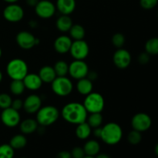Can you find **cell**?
Wrapping results in <instances>:
<instances>
[{
	"label": "cell",
	"instance_id": "obj_1",
	"mask_svg": "<svg viewBox=\"0 0 158 158\" xmlns=\"http://www.w3.org/2000/svg\"><path fill=\"white\" fill-rule=\"evenodd\" d=\"M61 116L67 123L78 125L86 121L88 112L83 103L70 102L63 106L61 110Z\"/></svg>",
	"mask_w": 158,
	"mask_h": 158
},
{
	"label": "cell",
	"instance_id": "obj_2",
	"mask_svg": "<svg viewBox=\"0 0 158 158\" xmlns=\"http://www.w3.org/2000/svg\"><path fill=\"white\" fill-rule=\"evenodd\" d=\"M123 137V130L117 123L110 122L102 127L100 139L107 145H116Z\"/></svg>",
	"mask_w": 158,
	"mask_h": 158
},
{
	"label": "cell",
	"instance_id": "obj_3",
	"mask_svg": "<svg viewBox=\"0 0 158 158\" xmlns=\"http://www.w3.org/2000/svg\"><path fill=\"white\" fill-rule=\"evenodd\" d=\"M60 117V111L54 106H42L36 113V121L41 127H48L53 124Z\"/></svg>",
	"mask_w": 158,
	"mask_h": 158
},
{
	"label": "cell",
	"instance_id": "obj_4",
	"mask_svg": "<svg viewBox=\"0 0 158 158\" xmlns=\"http://www.w3.org/2000/svg\"><path fill=\"white\" fill-rule=\"evenodd\" d=\"M6 73L12 80H23L29 73V68L25 60L15 58L8 63L6 66Z\"/></svg>",
	"mask_w": 158,
	"mask_h": 158
},
{
	"label": "cell",
	"instance_id": "obj_5",
	"mask_svg": "<svg viewBox=\"0 0 158 158\" xmlns=\"http://www.w3.org/2000/svg\"><path fill=\"white\" fill-rule=\"evenodd\" d=\"M83 104L89 114L101 113L104 109L105 100L100 94L92 92L86 96Z\"/></svg>",
	"mask_w": 158,
	"mask_h": 158
},
{
	"label": "cell",
	"instance_id": "obj_6",
	"mask_svg": "<svg viewBox=\"0 0 158 158\" xmlns=\"http://www.w3.org/2000/svg\"><path fill=\"white\" fill-rule=\"evenodd\" d=\"M52 90L59 97H66L72 93L73 85L70 79L66 77H56L51 83Z\"/></svg>",
	"mask_w": 158,
	"mask_h": 158
},
{
	"label": "cell",
	"instance_id": "obj_7",
	"mask_svg": "<svg viewBox=\"0 0 158 158\" xmlns=\"http://www.w3.org/2000/svg\"><path fill=\"white\" fill-rule=\"evenodd\" d=\"M89 47L85 40H74L72 43L69 53L76 60H84L88 56Z\"/></svg>",
	"mask_w": 158,
	"mask_h": 158
},
{
	"label": "cell",
	"instance_id": "obj_8",
	"mask_svg": "<svg viewBox=\"0 0 158 158\" xmlns=\"http://www.w3.org/2000/svg\"><path fill=\"white\" fill-rule=\"evenodd\" d=\"M24 9L16 3H12L6 6L3 10V17L10 23H18L23 19Z\"/></svg>",
	"mask_w": 158,
	"mask_h": 158
},
{
	"label": "cell",
	"instance_id": "obj_9",
	"mask_svg": "<svg viewBox=\"0 0 158 158\" xmlns=\"http://www.w3.org/2000/svg\"><path fill=\"white\" fill-rule=\"evenodd\" d=\"M89 66L83 60H74L69 65V73L74 80H79L87 77L89 73Z\"/></svg>",
	"mask_w": 158,
	"mask_h": 158
},
{
	"label": "cell",
	"instance_id": "obj_10",
	"mask_svg": "<svg viewBox=\"0 0 158 158\" xmlns=\"http://www.w3.org/2000/svg\"><path fill=\"white\" fill-rule=\"evenodd\" d=\"M56 8V5H54L49 0H41L39 1L36 6H35V14L40 18L43 19H50L55 15Z\"/></svg>",
	"mask_w": 158,
	"mask_h": 158
},
{
	"label": "cell",
	"instance_id": "obj_11",
	"mask_svg": "<svg viewBox=\"0 0 158 158\" xmlns=\"http://www.w3.org/2000/svg\"><path fill=\"white\" fill-rule=\"evenodd\" d=\"M16 43L21 49L29 50L39 44L40 40L28 31H21L16 35Z\"/></svg>",
	"mask_w": 158,
	"mask_h": 158
},
{
	"label": "cell",
	"instance_id": "obj_12",
	"mask_svg": "<svg viewBox=\"0 0 158 158\" xmlns=\"http://www.w3.org/2000/svg\"><path fill=\"white\" fill-rule=\"evenodd\" d=\"M152 124V120L148 114L145 113H138L133 117L131 120V126L133 130L144 132L151 128Z\"/></svg>",
	"mask_w": 158,
	"mask_h": 158
},
{
	"label": "cell",
	"instance_id": "obj_13",
	"mask_svg": "<svg viewBox=\"0 0 158 158\" xmlns=\"http://www.w3.org/2000/svg\"><path fill=\"white\" fill-rule=\"evenodd\" d=\"M1 120L5 126L8 127H15L21 122L19 112L12 107L2 110L1 114Z\"/></svg>",
	"mask_w": 158,
	"mask_h": 158
},
{
	"label": "cell",
	"instance_id": "obj_14",
	"mask_svg": "<svg viewBox=\"0 0 158 158\" xmlns=\"http://www.w3.org/2000/svg\"><path fill=\"white\" fill-rule=\"evenodd\" d=\"M131 60L132 57L131 52L123 48L117 49L113 56V62L114 65L121 69L127 68L131 64Z\"/></svg>",
	"mask_w": 158,
	"mask_h": 158
},
{
	"label": "cell",
	"instance_id": "obj_15",
	"mask_svg": "<svg viewBox=\"0 0 158 158\" xmlns=\"http://www.w3.org/2000/svg\"><path fill=\"white\" fill-rule=\"evenodd\" d=\"M42 107V99L37 94H30L23 101V109L28 114H35Z\"/></svg>",
	"mask_w": 158,
	"mask_h": 158
},
{
	"label": "cell",
	"instance_id": "obj_16",
	"mask_svg": "<svg viewBox=\"0 0 158 158\" xmlns=\"http://www.w3.org/2000/svg\"><path fill=\"white\" fill-rule=\"evenodd\" d=\"M72 39L67 35H60L54 41V49L60 54H65L69 52L72 46Z\"/></svg>",
	"mask_w": 158,
	"mask_h": 158
},
{
	"label": "cell",
	"instance_id": "obj_17",
	"mask_svg": "<svg viewBox=\"0 0 158 158\" xmlns=\"http://www.w3.org/2000/svg\"><path fill=\"white\" fill-rule=\"evenodd\" d=\"M23 81L26 89H28L32 91H35L40 89L42 87L43 83L38 74L29 73L24 77Z\"/></svg>",
	"mask_w": 158,
	"mask_h": 158
},
{
	"label": "cell",
	"instance_id": "obj_18",
	"mask_svg": "<svg viewBox=\"0 0 158 158\" xmlns=\"http://www.w3.org/2000/svg\"><path fill=\"white\" fill-rule=\"evenodd\" d=\"M77 6L76 0H56V8L62 15H69L74 12Z\"/></svg>",
	"mask_w": 158,
	"mask_h": 158
},
{
	"label": "cell",
	"instance_id": "obj_19",
	"mask_svg": "<svg viewBox=\"0 0 158 158\" xmlns=\"http://www.w3.org/2000/svg\"><path fill=\"white\" fill-rule=\"evenodd\" d=\"M19 127L22 134L28 135V134H32L38 130L39 124L36 120L28 118L20 122Z\"/></svg>",
	"mask_w": 158,
	"mask_h": 158
},
{
	"label": "cell",
	"instance_id": "obj_20",
	"mask_svg": "<svg viewBox=\"0 0 158 158\" xmlns=\"http://www.w3.org/2000/svg\"><path fill=\"white\" fill-rule=\"evenodd\" d=\"M38 75L40 76L43 83H51L57 77L53 66H43L39 71Z\"/></svg>",
	"mask_w": 158,
	"mask_h": 158
},
{
	"label": "cell",
	"instance_id": "obj_21",
	"mask_svg": "<svg viewBox=\"0 0 158 158\" xmlns=\"http://www.w3.org/2000/svg\"><path fill=\"white\" fill-rule=\"evenodd\" d=\"M94 89V85H93V81H91L87 77L80 79L78 80L77 83V89L79 94L81 95L86 96L93 92Z\"/></svg>",
	"mask_w": 158,
	"mask_h": 158
},
{
	"label": "cell",
	"instance_id": "obj_22",
	"mask_svg": "<svg viewBox=\"0 0 158 158\" xmlns=\"http://www.w3.org/2000/svg\"><path fill=\"white\" fill-rule=\"evenodd\" d=\"M73 25L72 19L68 15H62L57 19L56 26L57 29L62 32H69L72 26Z\"/></svg>",
	"mask_w": 158,
	"mask_h": 158
},
{
	"label": "cell",
	"instance_id": "obj_23",
	"mask_svg": "<svg viewBox=\"0 0 158 158\" xmlns=\"http://www.w3.org/2000/svg\"><path fill=\"white\" fill-rule=\"evenodd\" d=\"M91 132H92V128L86 121L77 125L75 134L77 138L80 140H86L90 136Z\"/></svg>",
	"mask_w": 158,
	"mask_h": 158
},
{
	"label": "cell",
	"instance_id": "obj_24",
	"mask_svg": "<svg viewBox=\"0 0 158 158\" xmlns=\"http://www.w3.org/2000/svg\"><path fill=\"white\" fill-rule=\"evenodd\" d=\"M85 154L87 156H92L95 157L100 153V145L98 141L95 140H89L85 143L83 146Z\"/></svg>",
	"mask_w": 158,
	"mask_h": 158
},
{
	"label": "cell",
	"instance_id": "obj_25",
	"mask_svg": "<svg viewBox=\"0 0 158 158\" xmlns=\"http://www.w3.org/2000/svg\"><path fill=\"white\" fill-rule=\"evenodd\" d=\"M9 144L14 150L23 149L27 144V139L23 134H16L11 138Z\"/></svg>",
	"mask_w": 158,
	"mask_h": 158
},
{
	"label": "cell",
	"instance_id": "obj_26",
	"mask_svg": "<svg viewBox=\"0 0 158 158\" xmlns=\"http://www.w3.org/2000/svg\"><path fill=\"white\" fill-rule=\"evenodd\" d=\"M70 38L74 40H83L86 35V31L84 27L81 25L75 24L73 25L71 29L69 31Z\"/></svg>",
	"mask_w": 158,
	"mask_h": 158
},
{
	"label": "cell",
	"instance_id": "obj_27",
	"mask_svg": "<svg viewBox=\"0 0 158 158\" xmlns=\"http://www.w3.org/2000/svg\"><path fill=\"white\" fill-rule=\"evenodd\" d=\"M57 77H66L69 73V64L64 60H59L53 66Z\"/></svg>",
	"mask_w": 158,
	"mask_h": 158
},
{
	"label": "cell",
	"instance_id": "obj_28",
	"mask_svg": "<svg viewBox=\"0 0 158 158\" xmlns=\"http://www.w3.org/2000/svg\"><path fill=\"white\" fill-rule=\"evenodd\" d=\"M9 89H10L11 93L13 95L19 96L24 93L26 87H25V85L23 83V80H14L11 82Z\"/></svg>",
	"mask_w": 158,
	"mask_h": 158
},
{
	"label": "cell",
	"instance_id": "obj_29",
	"mask_svg": "<svg viewBox=\"0 0 158 158\" xmlns=\"http://www.w3.org/2000/svg\"><path fill=\"white\" fill-rule=\"evenodd\" d=\"M145 52L149 55H157L158 54V37H154L145 43Z\"/></svg>",
	"mask_w": 158,
	"mask_h": 158
},
{
	"label": "cell",
	"instance_id": "obj_30",
	"mask_svg": "<svg viewBox=\"0 0 158 158\" xmlns=\"http://www.w3.org/2000/svg\"><path fill=\"white\" fill-rule=\"evenodd\" d=\"M86 120L91 128H97L101 126L103 123V116L101 115V113L90 114V115L87 117Z\"/></svg>",
	"mask_w": 158,
	"mask_h": 158
},
{
	"label": "cell",
	"instance_id": "obj_31",
	"mask_svg": "<svg viewBox=\"0 0 158 158\" xmlns=\"http://www.w3.org/2000/svg\"><path fill=\"white\" fill-rule=\"evenodd\" d=\"M15 150L10 146V144L0 145V158H13Z\"/></svg>",
	"mask_w": 158,
	"mask_h": 158
},
{
	"label": "cell",
	"instance_id": "obj_32",
	"mask_svg": "<svg viewBox=\"0 0 158 158\" xmlns=\"http://www.w3.org/2000/svg\"><path fill=\"white\" fill-rule=\"evenodd\" d=\"M142 140V135L141 133L139 131L133 130L129 133L127 136V140L132 145H137L140 143Z\"/></svg>",
	"mask_w": 158,
	"mask_h": 158
},
{
	"label": "cell",
	"instance_id": "obj_33",
	"mask_svg": "<svg viewBox=\"0 0 158 158\" xmlns=\"http://www.w3.org/2000/svg\"><path fill=\"white\" fill-rule=\"evenodd\" d=\"M125 36L123 35V34L120 33V32H117L115 33L112 37V43L116 48L117 49H120L122 48L125 44Z\"/></svg>",
	"mask_w": 158,
	"mask_h": 158
},
{
	"label": "cell",
	"instance_id": "obj_34",
	"mask_svg": "<svg viewBox=\"0 0 158 158\" xmlns=\"http://www.w3.org/2000/svg\"><path fill=\"white\" fill-rule=\"evenodd\" d=\"M12 103V99L9 94H0V108L2 110L11 107Z\"/></svg>",
	"mask_w": 158,
	"mask_h": 158
},
{
	"label": "cell",
	"instance_id": "obj_35",
	"mask_svg": "<svg viewBox=\"0 0 158 158\" xmlns=\"http://www.w3.org/2000/svg\"><path fill=\"white\" fill-rule=\"evenodd\" d=\"M158 0H140V4L143 9H151L157 6Z\"/></svg>",
	"mask_w": 158,
	"mask_h": 158
},
{
	"label": "cell",
	"instance_id": "obj_36",
	"mask_svg": "<svg viewBox=\"0 0 158 158\" xmlns=\"http://www.w3.org/2000/svg\"><path fill=\"white\" fill-rule=\"evenodd\" d=\"M70 153L72 158H83L86 156L84 150L80 147H75Z\"/></svg>",
	"mask_w": 158,
	"mask_h": 158
},
{
	"label": "cell",
	"instance_id": "obj_37",
	"mask_svg": "<svg viewBox=\"0 0 158 158\" xmlns=\"http://www.w3.org/2000/svg\"><path fill=\"white\" fill-rule=\"evenodd\" d=\"M150 56L147 52H142L138 56V62L142 65H145L150 61Z\"/></svg>",
	"mask_w": 158,
	"mask_h": 158
},
{
	"label": "cell",
	"instance_id": "obj_38",
	"mask_svg": "<svg viewBox=\"0 0 158 158\" xmlns=\"http://www.w3.org/2000/svg\"><path fill=\"white\" fill-rule=\"evenodd\" d=\"M11 107L19 111L20 110H22L23 108V101L22 100H20V99H15V100H12Z\"/></svg>",
	"mask_w": 158,
	"mask_h": 158
},
{
	"label": "cell",
	"instance_id": "obj_39",
	"mask_svg": "<svg viewBox=\"0 0 158 158\" xmlns=\"http://www.w3.org/2000/svg\"><path fill=\"white\" fill-rule=\"evenodd\" d=\"M56 158H72V156H71V153L69 151H63L58 153Z\"/></svg>",
	"mask_w": 158,
	"mask_h": 158
},
{
	"label": "cell",
	"instance_id": "obj_40",
	"mask_svg": "<svg viewBox=\"0 0 158 158\" xmlns=\"http://www.w3.org/2000/svg\"><path fill=\"white\" fill-rule=\"evenodd\" d=\"M87 77L88 79H89L91 81H94V80H97V77H98V75H97V73L95 71H89V73H88L87 74V77Z\"/></svg>",
	"mask_w": 158,
	"mask_h": 158
},
{
	"label": "cell",
	"instance_id": "obj_41",
	"mask_svg": "<svg viewBox=\"0 0 158 158\" xmlns=\"http://www.w3.org/2000/svg\"><path fill=\"white\" fill-rule=\"evenodd\" d=\"M101 132H102V127H99L94 128V135L96 137L100 138V136H101Z\"/></svg>",
	"mask_w": 158,
	"mask_h": 158
},
{
	"label": "cell",
	"instance_id": "obj_42",
	"mask_svg": "<svg viewBox=\"0 0 158 158\" xmlns=\"http://www.w3.org/2000/svg\"><path fill=\"white\" fill-rule=\"evenodd\" d=\"M39 1H40V0H26V2L29 6L35 8V6H36L37 3L39 2Z\"/></svg>",
	"mask_w": 158,
	"mask_h": 158
},
{
	"label": "cell",
	"instance_id": "obj_43",
	"mask_svg": "<svg viewBox=\"0 0 158 158\" xmlns=\"http://www.w3.org/2000/svg\"><path fill=\"white\" fill-rule=\"evenodd\" d=\"M95 158H110V157L106 154H98Z\"/></svg>",
	"mask_w": 158,
	"mask_h": 158
},
{
	"label": "cell",
	"instance_id": "obj_44",
	"mask_svg": "<svg viewBox=\"0 0 158 158\" xmlns=\"http://www.w3.org/2000/svg\"><path fill=\"white\" fill-rule=\"evenodd\" d=\"M29 26L32 28H35L37 26V22L36 21H34V20H32L29 23Z\"/></svg>",
	"mask_w": 158,
	"mask_h": 158
},
{
	"label": "cell",
	"instance_id": "obj_45",
	"mask_svg": "<svg viewBox=\"0 0 158 158\" xmlns=\"http://www.w3.org/2000/svg\"><path fill=\"white\" fill-rule=\"evenodd\" d=\"M3 1H5L6 2L9 3V4H12V3H16L17 2L19 1V0H3Z\"/></svg>",
	"mask_w": 158,
	"mask_h": 158
},
{
	"label": "cell",
	"instance_id": "obj_46",
	"mask_svg": "<svg viewBox=\"0 0 158 158\" xmlns=\"http://www.w3.org/2000/svg\"><path fill=\"white\" fill-rule=\"evenodd\" d=\"M155 154H157V156L158 157V143H157V144L156 145V147H155Z\"/></svg>",
	"mask_w": 158,
	"mask_h": 158
},
{
	"label": "cell",
	"instance_id": "obj_47",
	"mask_svg": "<svg viewBox=\"0 0 158 158\" xmlns=\"http://www.w3.org/2000/svg\"><path fill=\"white\" fill-rule=\"evenodd\" d=\"M2 77H3V76H2V72H1V70H0V83H1L2 80Z\"/></svg>",
	"mask_w": 158,
	"mask_h": 158
},
{
	"label": "cell",
	"instance_id": "obj_48",
	"mask_svg": "<svg viewBox=\"0 0 158 158\" xmlns=\"http://www.w3.org/2000/svg\"><path fill=\"white\" fill-rule=\"evenodd\" d=\"M83 158H95V157H92V156H87V155H86Z\"/></svg>",
	"mask_w": 158,
	"mask_h": 158
},
{
	"label": "cell",
	"instance_id": "obj_49",
	"mask_svg": "<svg viewBox=\"0 0 158 158\" xmlns=\"http://www.w3.org/2000/svg\"><path fill=\"white\" fill-rule=\"evenodd\" d=\"M2 49H1V47H0V58H1V56H2Z\"/></svg>",
	"mask_w": 158,
	"mask_h": 158
},
{
	"label": "cell",
	"instance_id": "obj_50",
	"mask_svg": "<svg viewBox=\"0 0 158 158\" xmlns=\"http://www.w3.org/2000/svg\"><path fill=\"white\" fill-rule=\"evenodd\" d=\"M21 158H26V157H21Z\"/></svg>",
	"mask_w": 158,
	"mask_h": 158
},
{
	"label": "cell",
	"instance_id": "obj_51",
	"mask_svg": "<svg viewBox=\"0 0 158 158\" xmlns=\"http://www.w3.org/2000/svg\"><path fill=\"white\" fill-rule=\"evenodd\" d=\"M157 17H158V12H157Z\"/></svg>",
	"mask_w": 158,
	"mask_h": 158
}]
</instances>
